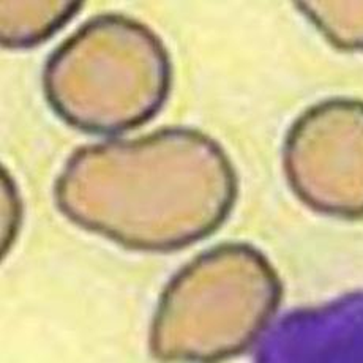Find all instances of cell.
<instances>
[{"label": "cell", "instance_id": "2", "mask_svg": "<svg viewBox=\"0 0 363 363\" xmlns=\"http://www.w3.org/2000/svg\"><path fill=\"white\" fill-rule=\"evenodd\" d=\"M283 286L259 250L225 243L185 265L160 297L150 329L157 359L216 363L239 355L267 329Z\"/></svg>", "mask_w": 363, "mask_h": 363}, {"label": "cell", "instance_id": "1", "mask_svg": "<svg viewBox=\"0 0 363 363\" xmlns=\"http://www.w3.org/2000/svg\"><path fill=\"white\" fill-rule=\"evenodd\" d=\"M182 128L82 147L55 184L69 221L118 245L172 251L206 239L231 213L235 171L218 144L194 135L179 162Z\"/></svg>", "mask_w": 363, "mask_h": 363}, {"label": "cell", "instance_id": "3", "mask_svg": "<svg viewBox=\"0 0 363 363\" xmlns=\"http://www.w3.org/2000/svg\"><path fill=\"white\" fill-rule=\"evenodd\" d=\"M150 29L123 16H99L62 43L45 69V94L72 127L100 135L133 130L158 113L171 65Z\"/></svg>", "mask_w": 363, "mask_h": 363}, {"label": "cell", "instance_id": "4", "mask_svg": "<svg viewBox=\"0 0 363 363\" xmlns=\"http://www.w3.org/2000/svg\"><path fill=\"white\" fill-rule=\"evenodd\" d=\"M284 171L313 211L363 218V103L329 100L306 109L286 138Z\"/></svg>", "mask_w": 363, "mask_h": 363}, {"label": "cell", "instance_id": "5", "mask_svg": "<svg viewBox=\"0 0 363 363\" xmlns=\"http://www.w3.org/2000/svg\"><path fill=\"white\" fill-rule=\"evenodd\" d=\"M15 10L11 2H2V45L5 48H29L38 45L52 37L55 30L64 27L69 19L78 15L82 4L76 2H54L43 4V9L37 10L40 4H30V10Z\"/></svg>", "mask_w": 363, "mask_h": 363}, {"label": "cell", "instance_id": "6", "mask_svg": "<svg viewBox=\"0 0 363 363\" xmlns=\"http://www.w3.org/2000/svg\"><path fill=\"white\" fill-rule=\"evenodd\" d=\"M325 5L337 16L349 21L352 19V23L320 15L306 4H300L298 6L302 9L300 11L305 16H308L313 21V24L324 33V37L329 38L340 50H363V4H357V10H355L354 4L325 2Z\"/></svg>", "mask_w": 363, "mask_h": 363}]
</instances>
